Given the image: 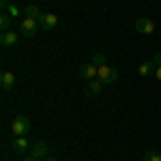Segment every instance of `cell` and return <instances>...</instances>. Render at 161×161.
I'll list each match as a JSON object with an SVG mask.
<instances>
[{"label": "cell", "mask_w": 161, "mask_h": 161, "mask_svg": "<svg viewBox=\"0 0 161 161\" xmlns=\"http://www.w3.org/2000/svg\"><path fill=\"white\" fill-rule=\"evenodd\" d=\"M11 131H13V136H15V137L30 133V120H28L26 116H15L13 123H11Z\"/></svg>", "instance_id": "1"}, {"label": "cell", "mask_w": 161, "mask_h": 161, "mask_svg": "<svg viewBox=\"0 0 161 161\" xmlns=\"http://www.w3.org/2000/svg\"><path fill=\"white\" fill-rule=\"evenodd\" d=\"M39 28H41V24H39V19H35V17H24V19H22V24H19L22 35H24V37H28V39L35 37Z\"/></svg>", "instance_id": "2"}, {"label": "cell", "mask_w": 161, "mask_h": 161, "mask_svg": "<svg viewBox=\"0 0 161 161\" xmlns=\"http://www.w3.org/2000/svg\"><path fill=\"white\" fill-rule=\"evenodd\" d=\"M97 77H99L103 84H114V82L118 80V71H116L114 67H110V64H101Z\"/></svg>", "instance_id": "3"}, {"label": "cell", "mask_w": 161, "mask_h": 161, "mask_svg": "<svg viewBox=\"0 0 161 161\" xmlns=\"http://www.w3.org/2000/svg\"><path fill=\"white\" fill-rule=\"evenodd\" d=\"M97 75H99V67L92 64V62H88V64H82V67H80V77L86 80V82L97 80Z\"/></svg>", "instance_id": "4"}, {"label": "cell", "mask_w": 161, "mask_h": 161, "mask_svg": "<svg viewBox=\"0 0 161 161\" xmlns=\"http://www.w3.org/2000/svg\"><path fill=\"white\" fill-rule=\"evenodd\" d=\"M30 155L43 161L45 157H50V148H47V144H45V142H41V140H39V142H35V144L30 146Z\"/></svg>", "instance_id": "5"}, {"label": "cell", "mask_w": 161, "mask_h": 161, "mask_svg": "<svg viewBox=\"0 0 161 161\" xmlns=\"http://www.w3.org/2000/svg\"><path fill=\"white\" fill-rule=\"evenodd\" d=\"M17 41H19V35L15 30H4L0 35V45L2 47H13V45H17Z\"/></svg>", "instance_id": "6"}, {"label": "cell", "mask_w": 161, "mask_h": 161, "mask_svg": "<svg viewBox=\"0 0 161 161\" xmlns=\"http://www.w3.org/2000/svg\"><path fill=\"white\" fill-rule=\"evenodd\" d=\"M136 30L142 32V35H153L155 32V22L148 19V17H140L136 22Z\"/></svg>", "instance_id": "7"}, {"label": "cell", "mask_w": 161, "mask_h": 161, "mask_svg": "<svg viewBox=\"0 0 161 161\" xmlns=\"http://www.w3.org/2000/svg\"><path fill=\"white\" fill-rule=\"evenodd\" d=\"M39 24H41V28H45V30H52V28H56V24H58V17H56V13H43L39 17Z\"/></svg>", "instance_id": "8"}, {"label": "cell", "mask_w": 161, "mask_h": 161, "mask_svg": "<svg viewBox=\"0 0 161 161\" xmlns=\"http://www.w3.org/2000/svg\"><path fill=\"white\" fill-rule=\"evenodd\" d=\"M13 86H15V75L11 71H2L0 73V88L2 90H11Z\"/></svg>", "instance_id": "9"}, {"label": "cell", "mask_w": 161, "mask_h": 161, "mask_svg": "<svg viewBox=\"0 0 161 161\" xmlns=\"http://www.w3.org/2000/svg\"><path fill=\"white\" fill-rule=\"evenodd\" d=\"M28 148H30V144H28L26 136H19V137H15V140H13V153H17V155H24Z\"/></svg>", "instance_id": "10"}, {"label": "cell", "mask_w": 161, "mask_h": 161, "mask_svg": "<svg viewBox=\"0 0 161 161\" xmlns=\"http://www.w3.org/2000/svg\"><path fill=\"white\" fill-rule=\"evenodd\" d=\"M103 86H105V84H103L101 80H90L86 84V95L88 97H95V95H99L101 90H103Z\"/></svg>", "instance_id": "11"}, {"label": "cell", "mask_w": 161, "mask_h": 161, "mask_svg": "<svg viewBox=\"0 0 161 161\" xmlns=\"http://www.w3.org/2000/svg\"><path fill=\"white\" fill-rule=\"evenodd\" d=\"M155 60H146V62H142L140 67H137V73L142 75V77H148L150 73H155Z\"/></svg>", "instance_id": "12"}, {"label": "cell", "mask_w": 161, "mask_h": 161, "mask_svg": "<svg viewBox=\"0 0 161 161\" xmlns=\"http://www.w3.org/2000/svg\"><path fill=\"white\" fill-rule=\"evenodd\" d=\"M24 13H26V17H35V19H39L43 13H41V9H39L37 4H28L24 9Z\"/></svg>", "instance_id": "13"}, {"label": "cell", "mask_w": 161, "mask_h": 161, "mask_svg": "<svg viewBox=\"0 0 161 161\" xmlns=\"http://www.w3.org/2000/svg\"><path fill=\"white\" fill-rule=\"evenodd\" d=\"M0 28H2V32L11 28V15H9V13H2V15H0Z\"/></svg>", "instance_id": "14"}, {"label": "cell", "mask_w": 161, "mask_h": 161, "mask_svg": "<svg viewBox=\"0 0 161 161\" xmlns=\"http://www.w3.org/2000/svg\"><path fill=\"white\" fill-rule=\"evenodd\" d=\"M153 60H155V64H157V67H155V77L161 82V52L155 54V58H153Z\"/></svg>", "instance_id": "15"}, {"label": "cell", "mask_w": 161, "mask_h": 161, "mask_svg": "<svg viewBox=\"0 0 161 161\" xmlns=\"http://www.w3.org/2000/svg\"><path fill=\"white\" fill-rule=\"evenodd\" d=\"M144 161H161V153H157V150H148V153L144 155Z\"/></svg>", "instance_id": "16"}, {"label": "cell", "mask_w": 161, "mask_h": 161, "mask_svg": "<svg viewBox=\"0 0 161 161\" xmlns=\"http://www.w3.org/2000/svg\"><path fill=\"white\" fill-rule=\"evenodd\" d=\"M92 64H105V56H103V54H95V56H92Z\"/></svg>", "instance_id": "17"}, {"label": "cell", "mask_w": 161, "mask_h": 161, "mask_svg": "<svg viewBox=\"0 0 161 161\" xmlns=\"http://www.w3.org/2000/svg\"><path fill=\"white\" fill-rule=\"evenodd\" d=\"M7 13H9L11 17H17V15H19V9H17L15 4H9V7H7Z\"/></svg>", "instance_id": "18"}, {"label": "cell", "mask_w": 161, "mask_h": 161, "mask_svg": "<svg viewBox=\"0 0 161 161\" xmlns=\"http://www.w3.org/2000/svg\"><path fill=\"white\" fill-rule=\"evenodd\" d=\"M24 161H41V159H37V157H32V155H28V157H24Z\"/></svg>", "instance_id": "19"}, {"label": "cell", "mask_w": 161, "mask_h": 161, "mask_svg": "<svg viewBox=\"0 0 161 161\" xmlns=\"http://www.w3.org/2000/svg\"><path fill=\"white\" fill-rule=\"evenodd\" d=\"M43 161H56V159H54V157H45Z\"/></svg>", "instance_id": "20"}, {"label": "cell", "mask_w": 161, "mask_h": 161, "mask_svg": "<svg viewBox=\"0 0 161 161\" xmlns=\"http://www.w3.org/2000/svg\"><path fill=\"white\" fill-rule=\"evenodd\" d=\"M2 161H7V159H2Z\"/></svg>", "instance_id": "21"}]
</instances>
